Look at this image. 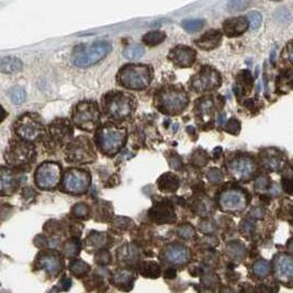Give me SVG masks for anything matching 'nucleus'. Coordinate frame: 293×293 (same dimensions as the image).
Wrapping results in <instances>:
<instances>
[{
	"mask_svg": "<svg viewBox=\"0 0 293 293\" xmlns=\"http://www.w3.org/2000/svg\"><path fill=\"white\" fill-rule=\"evenodd\" d=\"M127 141V131L113 124H107L97 131L96 144L108 156H113L121 149Z\"/></svg>",
	"mask_w": 293,
	"mask_h": 293,
	"instance_id": "f257e3e1",
	"label": "nucleus"
},
{
	"mask_svg": "<svg viewBox=\"0 0 293 293\" xmlns=\"http://www.w3.org/2000/svg\"><path fill=\"white\" fill-rule=\"evenodd\" d=\"M103 110L114 120H124L135 110V100L132 96L120 92L107 93L103 98Z\"/></svg>",
	"mask_w": 293,
	"mask_h": 293,
	"instance_id": "f03ea898",
	"label": "nucleus"
},
{
	"mask_svg": "<svg viewBox=\"0 0 293 293\" xmlns=\"http://www.w3.org/2000/svg\"><path fill=\"white\" fill-rule=\"evenodd\" d=\"M152 76V70L148 66L128 64L119 72L118 81L127 89L142 90L150 84Z\"/></svg>",
	"mask_w": 293,
	"mask_h": 293,
	"instance_id": "7ed1b4c3",
	"label": "nucleus"
},
{
	"mask_svg": "<svg viewBox=\"0 0 293 293\" xmlns=\"http://www.w3.org/2000/svg\"><path fill=\"white\" fill-rule=\"evenodd\" d=\"M111 50L112 46L108 42H96L92 45H80L73 52L72 61L78 67H89L105 58Z\"/></svg>",
	"mask_w": 293,
	"mask_h": 293,
	"instance_id": "20e7f679",
	"label": "nucleus"
},
{
	"mask_svg": "<svg viewBox=\"0 0 293 293\" xmlns=\"http://www.w3.org/2000/svg\"><path fill=\"white\" fill-rule=\"evenodd\" d=\"M189 98L184 90L175 87L164 88L156 96V107L165 114H178L187 107Z\"/></svg>",
	"mask_w": 293,
	"mask_h": 293,
	"instance_id": "39448f33",
	"label": "nucleus"
},
{
	"mask_svg": "<svg viewBox=\"0 0 293 293\" xmlns=\"http://www.w3.org/2000/svg\"><path fill=\"white\" fill-rule=\"evenodd\" d=\"M73 122L84 131L96 130L100 122V112L94 101H81L73 110Z\"/></svg>",
	"mask_w": 293,
	"mask_h": 293,
	"instance_id": "423d86ee",
	"label": "nucleus"
},
{
	"mask_svg": "<svg viewBox=\"0 0 293 293\" xmlns=\"http://www.w3.org/2000/svg\"><path fill=\"white\" fill-rule=\"evenodd\" d=\"M36 148L32 144L23 140H15L8 146L5 158L12 167H25L36 158Z\"/></svg>",
	"mask_w": 293,
	"mask_h": 293,
	"instance_id": "0eeeda50",
	"label": "nucleus"
},
{
	"mask_svg": "<svg viewBox=\"0 0 293 293\" xmlns=\"http://www.w3.org/2000/svg\"><path fill=\"white\" fill-rule=\"evenodd\" d=\"M45 143L51 148H59L67 144L73 136L72 123L66 119H58L50 124L45 132Z\"/></svg>",
	"mask_w": 293,
	"mask_h": 293,
	"instance_id": "6e6552de",
	"label": "nucleus"
},
{
	"mask_svg": "<svg viewBox=\"0 0 293 293\" xmlns=\"http://www.w3.org/2000/svg\"><path fill=\"white\" fill-rule=\"evenodd\" d=\"M15 131L21 140L27 142L38 140L44 132L40 116L34 113L21 115L15 124Z\"/></svg>",
	"mask_w": 293,
	"mask_h": 293,
	"instance_id": "1a4fd4ad",
	"label": "nucleus"
},
{
	"mask_svg": "<svg viewBox=\"0 0 293 293\" xmlns=\"http://www.w3.org/2000/svg\"><path fill=\"white\" fill-rule=\"evenodd\" d=\"M66 158L70 163L86 164L92 163L96 159V152L87 137H77L66 148Z\"/></svg>",
	"mask_w": 293,
	"mask_h": 293,
	"instance_id": "9d476101",
	"label": "nucleus"
},
{
	"mask_svg": "<svg viewBox=\"0 0 293 293\" xmlns=\"http://www.w3.org/2000/svg\"><path fill=\"white\" fill-rule=\"evenodd\" d=\"M90 175L81 169H68L63 178V189L72 195H81L88 190L90 186Z\"/></svg>",
	"mask_w": 293,
	"mask_h": 293,
	"instance_id": "9b49d317",
	"label": "nucleus"
},
{
	"mask_svg": "<svg viewBox=\"0 0 293 293\" xmlns=\"http://www.w3.org/2000/svg\"><path fill=\"white\" fill-rule=\"evenodd\" d=\"M62 169L57 163L47 162L38 166L36 172V183L38 188L50 190L57 186L61 180Z\"/></svg>",
	"mask_w": 293,
	"mask_h": 293,
	"instance_id": "f8f14e48",
	"label": "nucleus"
},
{
	"mask_svg": "<svg viewBox=\"0 0 293 293\" xmlns=\"http://www.w3.org/2000/svg\"><path fill=\"white\" fill-rule=\"evenodd\" d=\"M192 88L196 92H205V90L217 89L221 85V77L213 68L203 67L192 79Z\"/></svg>",
	"mask_w": 293,
	"mask_h": 293,
	"instance_id": "ddd939ff",
	"label": "nucleus"
},
{
	"mask_svg": "<svg viewBox=\"0 0 293 293\" xmlns=\"http://www.w3.org/2000/svg\"><path fill=\"white\" fill-rule=\"evenodd\" d=\"M196 51L191 47L179 45L172 49L169 54V59L178 67H190L196 62Z\"/></svg>",
	"mask_w": 293,
	"mask_h": 293,
	"instance_id": "4468645a",
	"label": "nucleus"
},
{
	"mask_svg": "<svg viewBox=\"0 0 293 293\" xmlns=\"http://www.w3.org/2000/svg\"><path fill=\"white\" fill-rule=\"evenodd\" d=\"M148 215L152 221L157 224H167L176 221V214L171 204L167 201L159 202L149 210Z\"/></svg>",
	"mask_w": 293,
	"mask_h": 293,
	"instance_id": "2eb2a0df",
	"label": "nucleus"
},
{
	"mask_svg": "<svg viewBox=\"0 0 293 293\" xmlns=\"http://www.w3.org/2000/svg\"><path fill=\"white\" fill-rule=\"evenodd\" d=\"M220 203L225 210H242L246 205V197L242 191L232 189V190H226L222 193L220 197Z\"/></svg>",
	"mask_w": 293,
	"mask_h": 293,
	"instance_id": "dca6fc26",
	"label": "nucleus"
},
{
	"mask_svg": "<svg viewBox=\"0 0 293 293\" xmlns=\"http://www.w3.org/2000/svg\"><path fill=\"white\" fill-rule=\"evenodd\" d=\"M37 265L40 268L44 269L47 274L56 275L62 269L63 262L57 254L52 252H44L38 256Z\"/></svg>",
	"mask_w": 293,
	"mask_h": 293,
	"instance_id": "f3484780",
	"label": "nucleus"
},
{
	"mask_svg": "<svg viewBox=\"0 0 293 293\" xmlns=\"http://www.w3.org/2000/svg\"><path fill=\"white\" fill-rule=\"evenodd\" d=\"M230 170L236 178L246 179L251 177L254 170H255V165L252 159L247 157H239L236 158L230 164Z\"/></svg>",
	"mask_w": 293,
	"mask_h": 293,
	"instance_id": "a211bd4d",
	"label": "nucleus"
},
{
	"mask_svg": "<svg viewBox=\"0 0 293 293\" xmlns=\"http://www.w3.org/2000/svg\"><path fill=\"white\" fill-rule=\"evenodd\" d=\"M248 20L244 17H236V18L227 19L223 22V33L228 37H235L242 36L247 31Z\"/></svg>",
	"mask_w": 293,
	"mask_h": 293,
	"instance_id": "6ab92c4d",
	"label": "nucleus"
},
{
	"mask_svg": "<svg viewBox=\"0 0 293 293\" xmlns=\"http://www.w3.org/2000/svg\"><path fill=\"white\" fill-rule=\"evenodd\" d=\"M17 187H18V179L15 172L9 168H0V195H12Z\"/></svg>",
	"mask_w": 293,
	"mask_h": 293,
	"instance_id": "aec40b11",
	"label": "nucleus"
},
{
	"mask_svg": "<svg viewBox=\"0 0 293 293\" xmlns=\"http://www.w3.org/2000/svg\"><path fill=\"white\" fill-rule=\"evenodd\" d=\"M165 260L172 265H183L189 261V251L182 245H171L165 251Z\"/></svg>",
	"mask_w": 293,
	"mask_h": 293,
	"instance_id": "412c9836",
	"label": "nucleus"
},
{
	"mask_svg": "<svg viewBox=\"0 0 293 293\" xmlns=\"http://www.w3.org/2000/svg\"><path fill=\"white\" fill-rule=\"evenodd\" d=\"M275 267L277 277L280 280L287 281V280L293 278V258L290 256L279 255L275 261Z\"/></svg>",
	"mask_w": 293,
	"mask_h": 293,
	"instance_id": "4be33fe9",
	"label": "nucleus"
},
{
	"mask_svg": "<svg viewBox=\"0 0 293 293\" xmlns=\"http://www.w3.org/2000/svg\"><path fill=\"white\" fill-rule=\"evenodd\" d=\"M221 41L222 33L219 30H210V31L205 32L200 38H198L196 43L201 50L211 51L217 49L221 44Z\"/></svg>",
	"mask_w": 293,
	"mask_h": 293,
	"instance_id": "5701e85b",
	"label": "nucleus"
},
{
	"mask_svg": "<svg viewBox=\"0 0 293 293\" xmlns=\"http://www.w3.org/2000/svg\"><path fill=\"white\" fill-rule=\"evenodd\" d=\"M158 187L164 192H175L179 188V179L177 176L170 172L164 174L158 179Z\"/></svg>",
	"mask_w": 293,
	"mask_h": 293,
	"instance_id": "b1692460",
	"label": "nucleus"
},
{
	"mask_svg": "<svg viewBox=\"0 0 293 293\" xmlns=\"http://www.w3.org/2000/svg\"><path fill=\"white\" fill-rule=\"evenodd\" d=\"M22 70V62L14 56H7L0 59V72L5 74H16Z\"/></svg>",
	"mask_w": 293,
	"mask_h": 293,
	"instance_id": "393cba45",
	"label": "nucleus"
},
{
	"mask_svg": "<svg viewBox=\"0 0 293 293\" xmlns=\"http://www.w3.org/2000/svg\"><path fill=\"white\" fill-rule=\"evenodd\" d=\"M118 257L119 260L130 264V262H133L137 259L139 252H137V249L134 246H132V245H124V246L119 248Z\"/></svg>",
	"mask_w": 293,
	"mask_h": 293,
	"instance_id": "a878e982",
	"label": "nucleus"
},
{
	"mask_svg": "<svg viewBox=\"0 0 293 293\" xmlns=\"http://www.w3.org/2000/svg\"><path fill=\"white\" fill-rule=\"evenodd\" d=\"M113 282L115 286L123 289V290L126 286H128L130 288H132L133 273H131V271H128V270H123V269L118 270L113 275Z\"/></svg>",
	"mask_w": 293,
	"mask_h": 293,
	"instance_id": "bb28decb",
	"label": "nucleus"
},
{
	"mask_svg": "<svg viewBox=\"0 0 293 293\" xmlns=\"http://www.w3.org/2000/svg\"><path fill=\"white\" fill-rule=\"evenodd\" d=\"M140 273L142 275L147 278H157L161 275V268L154 261L143 262L140 267Z\"/></svg>",
	"mask_w": 293,
	"mask_h": 293,
	"instance_id": "cd10ccee",
	"label": "nucleus"
},
{
	"mask_svg": "<svg viewBox=\"0 0 293 293\" xmlns=\"http://www.w3.org/2000/svg\"><path fill=\"white\" fill-rule=\"evenodd\" d=\"M107 243V235L105 233L92 232L87 238V246L93 249H100Z\"/></svg>",
	"mask_w": 293,
	"mask_h": 293,
	"instance_id": "c85d7f7f",
	"label": "nucleus"
},
{
	"mask_svg": "<svg viewBox=\"0 0 293 293\" xmlns=\"http://www.w3.org/2000/svg\"><path fill=\"white\" fill-rule=\"evenodd\" d=\"M143 43L148 46H157L166 40V34L162 31H152L143 37Z\"/></svg>",
	"mask_w": 293,
	"mask_h": 293,
	"instance_id": "c756f323",
	"label": "nucleus"
},
{
	"mask_svg": "<svg viewBox=\"0 0 293 293\" xmlns=\"http://www.w3.org/2000/svg\"><path fill=\"white\" fill-rule=\"evenodd\" d=\"M144 53H145V50L141 44L130 45L123 51L124 57L130 59V61H137V59H140L142 56L144 55Z\"/></svg>",
	"mask_w": 293,
	"mask_h": 293,
	"instance_id": "7c9ffc66",
	"label": "nucleus"
},
{
	"mask_svg": "<svg viewBox=\"0 0 293 293\" xmlns=\"http://www.w3.org/2000/svg\"><path fill=\"white\" fill-rule=\"evenodd\" d=\"M238 81V86L236 88H238L240 90V93L251 92L253 86V77L248 71H244L240 73Z\"/></svg>",
	"mask_w": 293,
	"mask_h": 293,
	"instance_id": "2f4dec72",
	"label": "nucleus"
},
{
	"mask_svg": "<svg viewBox=\"0 0 293 293\" xmlns=\"http://www.w3.org/2000/svg\"><path fill=\"white\" fill-rule=\"evenodd\" d=\"M70 270L73 275H77V277H83V275L88 274L89 265L86 264L84 260L76 259L70 264Z\"/></svg>",
	"mask_w": 293,
	"mask_h": 293,
	"instance_id": "473e14b6",
	"label": "nucleus"
},
{
	"mask_svg": "<svg viewBox=\"0 0 293 293\" xmlns=\"http://www.w3.org/2000/svg\"><path fill=\"white\" fill-rule=\"evenodd\" d=\"M198 113L201 116H208L213 109V100L211 98H203L196 103Z\"/></svg>",
	"mask_w": 293,
	"mask_h": 293,
	"instance_id": "72a5a7b5",
	"label": "nucleus"
},
{
	"mask_svg": "<svg viewBox=\"0 0 293 293\" xmlns=\"http://www.w3.org/2000/svg\"><path fill=\"white\" fill-rule=\"evenodd\" d=\"M205 21L202 19H193V20H184L183 22V28L189 33H195L200 31L204 27Z\"/></svg>",
	"mask_w": 293,
	"mask_h": 293,
	"instance_id": "f704fd0d",
	"label": "nucleus"
},
{
	"mask_svg": "<svg viewBox=\"0 0 293 293\" xmlns=\"http://www.w3.org/2000/svg\"><path fill=\"white\" fill-rule=\"evenodd\" d=\"M9 97L11 99V101L15 103L17 106L22 105L25 100V97H27V93H25V90L21 87H14L10 89L9 92Z\"/></svg>",
	"mask_w": 293,
	"mask_h": 293,
	"instance_id": "c9c22d12",
	"label": "nucleus"
},
{
	"mask_svg": "<svg viewBox=\"0 0 293 293\" xmlns=\"http://www.w3.org/2000/svg\"><path fill=\"white\" fill-rule=\"evenodd\" d=\"M79 247H80L79 243L75 239H72V240H68V242H66L65 244H64L63 252L68 257H74V256L77 255V254H78Z\"/></svg>",
	"mask_w": 293,
	"mask_h": 293,
	"instance_id": "e433bc0d",
	"label": "nucleus"
},
{
	"mask_svg": "<svg viewBox=\"0 0 293 293\" xmlns=\"http://www.w3.org/2000/svg\"><path fill=\"white\" fill-rule=\"evenodd\" d=\"M270 270H271V267L269 265V262H267L265 260H259L254 265V274L258 275V277H265V275H267L270 273Z\"/></svg>",
	"mask_w": 293,
	"mask_h": 293,
	"instance_id": "4c0bfd02",
	"label": "nucleus"
},
{
	"mask_svg": "<svg viewBox=\"0 0 293 293\" xmlns=\"http://www.w3.org/2000/svg\"><path fill=\"white\" fill-rule=\"evenodd\" d=\"M227 253L234 258H243L245 256V247L239 243H231L227 246Z\"/></svg>",
	"mask_w": 293,
	"mask_h": 293,
	"instance_id": "58836bf2",
	"label": "nucleus"
},
{
	"mask_svg": "<svg viewBox=\"0 0 293 293\" xmlns=\"http://www.w3.org/2000/svg\"><path fill=\"white\" fill-rule=\"evenodd\" d=\"M247 20L249 21V24H251V29L253 30V31L259 29V27L262 23V17L259 12H257V11L248 12Z\"/></svg>",
	"mask_w": 293,
	"mask_h": 293,
	"instance_id": "ea45409f",
	"label": "nucleus"
},
{
	"mask_svg": "<svg viewBox=\"0 0 293 293\" xmlns=\"http://www.w3.org/2000/svg\"><path fill=\"white\" fill-rule=\"evenodd\" d=\"M249 6V0H230L227 9L230 11L245 10Z\"/></svg>",
	"mask_w": 293,
	"mask_h": 293,
	"instance_id": "a19ab883",
	"label": "nucleus"
},
{
	"mask_svg": "<svg viewBox=\"0 0 293 293\" xmlns=\"http://www.w3.org/2000/svg\"><path fill=\"white\" fill-rule=\"evenodd\" d=\"M225 131L231 133V134H238L240 131V123L236 119H231L230 121L226 123L225 126Z\"/></svg>",
	"mask_w": 293,
	"mask_h": 293,
	"instance_id": "79ce46f5",
	"label": "nucleus"
},
{
	"mask_svg": "<svg viewBox=\"0 0 293 293\" xmlns=\"http://www.w3.org/2000/svg\"><path fill=\"white\" fill-rule=\"evenodd\" d=\"M111 260V256L110 254L108 251H106V249H103V251H100L96 256V262L99 265H107L109 264Z\"/></svg>",
	"mask_w": 293,
	"mask_h": 293,
	"instance_id": "37998d69",
	"label": "nucleus"
},
{
	"mask_svg": "<svg viewBox=\"0 0 293 293\" xmlns=\"http://www.w3.org/2000/svg\"><path fill=\"white\" fill-rule=\"evenodd\" d=\"M178 234L182 238L188 239L192 238L193 234H195V231L190 225H182L178 228Z\"/></svg>",
	"mask_w": 293,
	"mask_h": 293,
	"instance_id": "c03bdc74",
	"label": "nucleus"
},
{
	"mask_svg": "<svg viewBox=\"0 0 293 293\" xmlns=\"http://www.w3.org/2000/svg\"><path fill=\"white\" fill-rule=\"evenodd\" d=\"M208 162V155H206L204 152L202 150H199V152H196L195 155H193V163L198 166H203L204 164Z\"/></svg>",
	"mask_w": 293,
	"mask_h": 293,
	"instance_id": "a18cd8bd",
	"label": "nucleus"
},
{
	"mask_svg": "<svg viewBox=\"0 0 293 293\" xmlns=\"http://www.w3.org/2000/svg\"><path fill=\"white\" fill-rule=\"evenodd\" d=\"M280 165H281V161L275 156H269L265 159V166L270 169H278Z\"/></svg>",
	"mask_w": 293,
	"mask_h": 293,
	"instance_id": "49530a36",
	"label": "nucleus"
},
{
	"mask_svg": "<svg viewBox=\"0 0 293 293\" xmlns=\"http://www.w3.org/2000/svg\"><path fill=\"white\" fill-rule=\"evenodd\" d=\"M73 213H74L76 217H78V218H86L88 214V209H87V206H86V204L79 203V204L75 205L74 210H73Z\"/></svg>",
	"mask_w": 293,
	"mask_h": 293,
	"instance_id": "de8ad7c7",
	"label": "nucleus"
},
{
	"mask_svg": "<svg viewBox=\"0 0 293 293\" xmlns=\"http://www.w3.org/2000/svg\"><path fill=\"white\" fill-rule=\"evenodd\" d=\"M206 177H208L211 183H217L222 180V174L219 169H211L208 174H206Z\"/></svg>",
	"mask_w": 293,
	"mask_h": 293,
	"instance_id": "09e8293b",
	"label": "nucleus"
},
{
	"mask_svg": "<svg viewBox=\"0 0 293 293\" xmlns=\"http://www.w3.org/2000/svg\"><path fill=\"white\" fill-rule=\"evenodd\" d=\"M275 19L281 22H286V20H290V12H289L286 8H280V9L275 14Z\"/></svg>",
	"mask_w": 293,
	"mask_h": 293,
	"instance_id": "8fccbe9b",
	"label": "nucleus"
},
{
	"mask_svg": "<svg viewBox=\"0 0 293 293\" xmlns=\"http://www.w3.org/2000/svg\"><path fill=\"white\" fill-rule=\"evenodd\" d=\"M283 190L289 195H293V178H286L282 180Z\"/></svg>",
	"mask_w": 293,
	"mask_h": 293,
	"instance_id": "3c124183",
	"label": "nucleus"
},
{
	"mask_svg": "<svg viewBox=\"0 0 293 293\" xmlns=\"http://www.w3.org/2000/svg\"><path fill=\"white\" fill-rule=\"evenodd\" d=\"M254 293H275V292L270 287L266 286V284H261V286H258L255 289V292Z\"/></svg>",
	"mask_w": 293,
	"mask_h": 293,
	"instance_id": "603ef678",
	"label": "nucleus"
},
{
	"mask_svg": "<svg viewBox=\"0 0 293 293\" xmlns=\"http://www.w3.org/2000/svg\"><path fill=\"white\" fill-rule=\"evenodd\" d=\"M286 57L290 61L291 63H293V41H291L289 43L286 50Z\"/></svg>",
	"mask_w": 293,
	"mask_h": 293,
	"instance_id": "864d4df0",
	"label": "nucleus"
},
{
	"mask_svg": "<svg viewBox=\"0 0 293 293\" xmlns=\"http://www.w3.org/2000/svg\"><path fill=\"white\" fill-rule=\"evenodd\" d=\"M267 179L266 178H264V177H261V178H259L256 182V187H257V189L259 188V189H266L267 188Z\"/></svg>",
	"mask_w": 293,
	"mask_h": 293,
	"instance_id": "5fc2aeb1",
	"label": "nucleus"
},
{
	"mask_svg": "<svg viewBox=\"0 0 293 293\" xmlns=\"http://www.w3.org/2000/svg\"><path fill=\"white\" fill-rule=\"evenodd\" d=\"M240 293H253V288L248 283H244L239 290Z\"/></svg>",
	"mask_w": 293,
	"mask_h": 293,
	"instance_id": "6e6d98bb",
	"label": "nucleus"
},
{
	"mask_svg": "<svg viewBox=\"0 0 293 293\" xmlns=\"http://www.w3.org/2000/svg\"><path fill=\"white\" fill-rule=\"evenodd\" d=\"M165 277L166 278H168V279H172V278H175L176 277V271L174 270V269H168L166 273H165Z\"/></svg>",
	"mask_w": 293,
	"mask_h": 293,
	"instance_id": "4d7b16f0",
	"label": "nucleus"
},
{
	"mask_svg": "<svg viewBox=\"0 0 293 293\" xmlns=\"http://www.w3.org/2000/svg\"><path fill=\"white\" fill-rule=\"evenodd\" d=\"M6 116H7L6 111L3 110V108L1 106H0V122H2L3 120L6 119Z\"/></svg>",
	"mask_w": 293,
	"mask_h": 293,
	"instance_id": "13d9d810",
	"label": "nucleus"
},
{
	"mask_svg": "<svg viewBox=\"0 0 293 293\" xmlns=\"http://www.w3.org/2000/svg\"><path fill=\"white\" fill-rule=\"evenodd\" d=\"M220 293H234V291H233L230 288H223V289H221Z\"/></svg>",
	"mask_w": 293,
	"mask_h": 293,
	"instance_id": "bf43d9fd",
	"label": "nucleus"
},
{
	"mask_svg": "<svg viewBox=\"0 0 293 293\" xmlns=\"http://www.w3.org/2000/svg\"><path fill=\"white\" fill-rule=\"evenodd\" d=\"M224 121H225V115L221 114V115H220V118H219V123L222 124V122H224Z\"/></svg>",
	"mask_w": 293,
	"mask_h": 293,
	"instance_id": "052dcab7",
	"label": "nucleus"
},
{
	"mask_svg": "<svg viewBox=\"0 0 293 293\" xmlns=\"http://www.w3.org/2000/svg\"><path fill=\"white\" fill-rule=\"evenodd\" d=\"M288 247H289V249H290V251L293 252V239L290 240V243L288 244Z\"/></svg>",
	"mask_w": 293,
	"mask_h": 293,
	"instance_id": "680f3d73",
	"label": "nucleus"
},
{
	"mask_svg": "<svg viewBox=\"0 0 293 293\" xmlns=\"http://www.w3.org/2000/svg\"><path fill=\"white\" fill-rule=\"evenodd\" d=\"M271 1H281V0H271Z\"/></svg>",
	"mask_w": 293,
	"mask_h": 293,
	"instance_id": "e2e57ef3",
	"label": "nucleus"
}]
</instances>
